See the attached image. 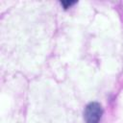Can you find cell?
Returning <instances> with one entry per match:
<instances>
[{"label": "cell", "mask_w": 123, "mask_h": 123, "mask_svg": "<svg viewBox=\"0 0 123 123\" xmlns=\"http://www.w3.org/2000/svg\"><path fill=\"white\" fill-rule=\"evenodd\" d=\"M103 114L102 106L98 102H91L85 108L84 118L86 123H99Z\"/></svg>", "instance_id": "obj_1"}, {"label": "cell", "mask_w": 123, "mask_h": 123, "mask_svg": "<svg viewBox=\"0 0 123 123\" xmlns=\"http://www.w3.org/2000/svg\"><path fill=\"white\" fill-rule=\"evenodd\" d=\"M75 3H76L75 1H62L61 2V4L62 5V7L64 9H68L69 7H71L72 5H74Z\"/></svg>", "instance_id": "obj_2"}]
</instances>
